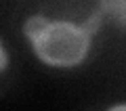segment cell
<instances>
[{"instance_id": "6da1fadb", "label": "cell", "mask_w": 126, "mask_h": 111, "mask_svg": "<svg viewBox=\"0 0 126 111\" xmlns=\"http://www.w3.org/2000/svg\"><path fill=\"white\" fill-rule=\"evenodd\" d=\"M90 31L84 29V25H74V23H50L46 31L34 40V50L38 59L48 65L57 67H72L84 61L90 44Z\"/></svg>"}, {"instance_id": "3957f363", "label": "cell", "mask_w": 126, "mask_h": 111, "mask_svg": "<svg viewBox=\"0 0 126 111\" xmlns=\"http://www.w3.org/2000/svg\"><path fill=\"white\" fill-rule=\"evenodd\" d=\"M99 21H101V17H99V13H97V15H93V17H90L86 23H82V25H84V29H86V31L94 34V31H97V27H99Z\"/></svg>"}, {"instance_id": "7a4b0ae2", "label": "cell", "mask_w": 126, "mask_h": 111, "mask_svg": "<svg viewBox=\"0 0 126 111\" xmlns=\"http://www.w3.org/2000/svg\"><path fill=\"white\" fill-rule=\"evenodd\" d=\"M48 25H50L48 19L38 15V17H30V19L25 21V27H23V31H25V36L30 38L32 42H34V40H38V38H40V36L46 31V27H48Z\"/></svg>"}, {"instance_id": "277c9868", "label": "cell", "mask_w": 126, "mask_h": 111, "mask_svg": "<svg viewBox=\"0 0 126 111\" xmlns=\"http://www.w3.org/2000/svg\"><path fill=\"white\" fill-rule=\"evenodd\" d=\"M4 67H6V55L2 53V48H0V71L4 69Z\"/></svg>"}]
</instances>
